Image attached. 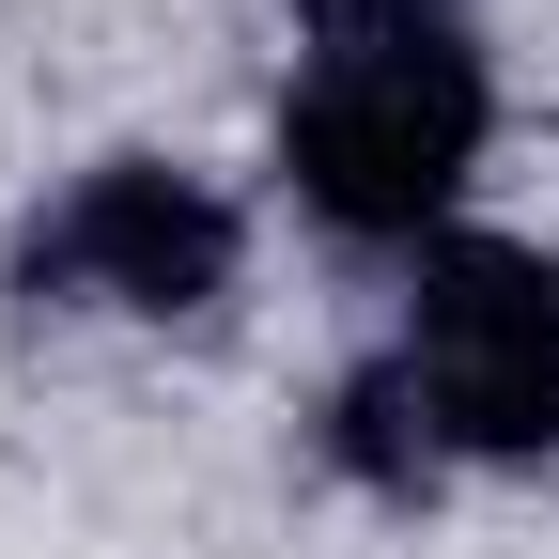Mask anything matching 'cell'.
I'll list each match as a JSON object with an SVG mask.
<instances>
[{
	"mask_svg": "<svg viewBox=\"0 0 559 559\" xmlns=\"http://www.w3.org/2000/svg\"><path fill=\"white\" fill-rule=\"evenodd\" d=\"M389 373L436 466H544L559 451V264L528 234H436L404 264Z\"/></svg>",
	"mask_w": 559,
	"mask_h": 559,
	"instance_id": "7a4b0ae2",
	"label": "cell"
},
{
	"mask_svg": "<svg viewBox=\"0 0 559 559\" xmlns=\"http://www.w3.org/2000/svg\"><path fill=\"white\" fill-rule=\"evenodd\" d=\"M32 311H124V326H187L249 280V218L218 171L187 156H94L79 187L32 218Z\"/></svg>",
	"mask_w": 559,
	"mask_h": 559,
	"instance_id": "3957f363",
	"label": "cell"
},
{
	"mask_svg": "<svg viewBox=\"0 0 559 559\" xmlns=\"http://www.w3.org/2000/svg\"><path fill=\"white\" fill-rule=\"evenodd\" d=\"M296 47H419V32H466V0H280Z\"/></svg>",
	"mask_w": 559,
	"mask_h": 559,
	"instance_id": "277c9868",
	"label": "cell"
},
{
	"mask_svg": "<svg viewBox=\"0 0 559 559\" xmlns=\"http://www.w3.org/2000/svg\"><path fill=\"white\" fill-rule=\"evenodd\" d=\"M481 140H498V62L481 32H419V47H311L280 94V202L342 249H436L466 234Z\"/></svg>",
	"mask_w": 559,
	"mask_h": 559,
	"instance_id": "6da1fadb",
	"label": "cell"
}]
</instances>
